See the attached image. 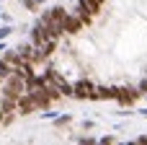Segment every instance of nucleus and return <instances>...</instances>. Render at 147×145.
Masks as SVG:
<instances>
[{"label":"nucleus","instance_id":"f257e3e1","mask_svg":"<svg viewBox=\"0 0 147 145\" xmlns=\"http://www.w3.org/2000/svg\"><path fill=\"white\" fill-rule=\"evenodd\" d=\"M8 34H10V29H8V26H3V29H0V39H3V36H8Z\"/></svg>","mask_w":147,"mask_h":145},{"label":"nucleus","instance_id":"f03ea898","mask_svg":"<svg viewBox=\"0 0 147 145\" xmlns=\"http://www.w3.org/2000/svg\"><path fill=\"white\" fill-rule=\"evenodd\" d=\"M23 5L26 8H36V0H23Z\"/></svg>","mask_w":147,"mask_h":145},{"label":"nucleus","instance_id":"7ed1b4c3","mask_svg":"<svg viewBox=\"0 0 147 145\" xmlns=\"http://www.w3.org/2000/svg\"><path fill=\"white\" fill-rule=\"evenodd\" d=\"M36 3H44V0H36Z\"/></svg>","mask_w":147,"mask_h":145}]
</instances>
